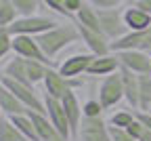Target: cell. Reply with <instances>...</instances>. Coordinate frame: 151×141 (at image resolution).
<instances>
[{
	"label": "cell",
	"instance_id": "22",
	"mask_svg": "<svg viewBox=\"0 0 151 141\" xmlns=\"http://www.w3.org/2000/svg\"><path fill=\"white\" fill-rule=\"evenodd\" d=\"M11 122L17 126V131L25 137V141H40L36 135V126L32 122L29 114H19V116H11Z\"/></svg>",
	"mask_w": 151,
	"mask_h": 141
},
{
	"label": "cell",
	"instance_id": "17",
	"mask_svg": "<svg viewBox=\"0 0 151 141\" xmlns=\"http://www.w3.org/2000/svg\"><path fill=\"white\" fill-rule=\"evenodd\" d=\"M120 74H122V84H124V101L128 103L130 110L139 112V76L126 68H120Z\"/></svg>",
	"mask_w": 151,
	"mask_h": 141
},
{
	"label": "cell",
	"instance_id": "27",
	"mask_svg": "<svg viewBox=\"0 0 151 141\" xmlns=\"http://www.w3.org/2000/svg\"><path fill=\"white\" fill-rule=\"evenodd\" d=\"M19 19V13L11 0H2L0 2V28H9Z\"/></svg>",
	"mask_w": 151,
	"mask_h": 141
},
{
	"label": "cell",
	"instance_id": "10",
	"mask_svg": "<svg viewBox=\"0 0 151 141\" xmlns=\"http://www.w3.org/2000/svg\"><path fill=\"white\" fill-rule=\"evenodd\" d=\"M13 55L21 57V59H36V61H44L50 65L48 57L40 49L38 40L34 36H13Z\"/></svg>",
	"mask_w": 151,
	"mask_h": 141
},
{
	"label": "cell",
	"instance_id": "9",
	"mask_svg": "<svg viewBox=\"0 0 151 141\" xmlns=\"http://www.w3.org/2000/svg\"><path fill=\"white\" fill-rule=\"evenodd\" d=\"M113 53H122V51H145L151 55V28L143 32H128L120 40L111 42Z\"/></svg>",
	"mask_w": 151,
	"mask_h": 141
},
{
	"label": "cell",
	"instance_id": "11",
	"mask_svg": "<svg viewBox=\"0 0 151 141\" xmlns=\"http://www.w3.org/2000/svg\"><path fill=\"white\" fill-rule=\"evenodd\" d=\"M44 108H46V116L50 118L52 126L57 129V133L71 139V126L67 122V116H65V110H63V103L61 99H52V97H46L44 95Z\"/></svg>",
	"mask_w": 151,
	"mask_h": 141
},
{
	"label": "cell",
	"instance_id": "41",
	"mask_svg": "<svg viewBox=\"0 0 151 141\" xmlns=\"http://www.w3.org/2000/svg\"><path fill=\"white\" fill-rule=\"evenodd\" d=\"M0 2H2V0H0Z\"/></svg>",
	"mask_w": 151,
	"mask_h": 141
},
{
	"label": "cell",
	"instance_id": "8",
	"mask_svg": "<svg viewBox=\"0 0 151 141\" xmlns=\"http://www.w3.org/2000/svg\"><path fill=\"white\" fill-rule=\"evenodd\" d=\"M92 59H94L92 53H76V55L63 59V61L57 65V70L67 80H76V78H82V76L88 74V68L92 63Z\"/></svg>",
	"mask_w": 151,
	"mask_h": 141
},
{
	"label": "cell",
	"instance_id": "18",
	"mask_svg": "<svg viewBox=\"0 0 151 141\" xmlns=\"http://www.w3.org/2000/svg\"><path fill=\"white\" fill-rule=\"evenodd\" d=\"M0 110H2V116H6V118L19 116V114H29V110L19 101L2 82H0Z\"/></svg>",
	"mask_w": 151,
	"mask_h": 141
},
{
	"label": "cell",
	"instance_id": "28",
	"mask_svg": "<svg viewBox=\"0 0 151 141\" xmlns=\"http://www.w3.org/2000/svg\"><path fill=\"white\" fill-rule=\"evenodd\" d=\"M103 112H105V108L101 105V101L97 97H90L82 103V116L84 118H103Z\"/></svg>",
	"mask_w": 151,
	"mask_h": 141
},
{
	"label": "cell",
	"instance_id": "29",
	"mask_svg": "<svg viewBox=\"0 0 151 141\" xmlns=\"http://www.w3.org/2000/svg\"><path fill=\"white\" fill-rule=\"evenodd\" d=\"M11 2L15 4L19 17H29V15H38V7H40L42 2L40 0H11Z\"/></svg>",
	"mask_w": 151,
	"mask_h": 141
},
{
	"label": "cell",
	"instance_id": "13",
	"mask_svg": "<svg viewBox=\"0 0 151 141\" xmlns=\"http://www.w3.org/2000/svg\"><path fill=\"white\" fill-rule=\"evenodd\" d=\"M120 68H122V63H120L118 53H107V55H101V57L92 59L86 76H90V78H105V76H111V74L120 72Z\"/></svg>",
	"mask_w": 151,
	"mask_h": 141
},
{
	"label": "cell",
	"instance_id": "30",
	"mask_svg": "<svg viewBox=\"0 0 151 141\" xmlns=\"http://www.w3.org/2000/svg\"><path fill=\"white\" fill-rule=\"evenodd\" d=\"M13 53V34L9 32V28H0V61Z\"/></svg>",
	"mask_w": 151,
	"mask_h": 141
},
{
	"label": "cell",
	"instance_id": "31",
	"mask_svg": "<svg viewBox=\"0 0 151 141\" xmlns=\"http://www.w3.org/2000/svg\"><path fill=\"white\" fill-rule=\"evenodd\" d=\"M40 2H42L44 7H48L52 13H57V15H61V17H65V19H69V21H71L69 13L65 11V0H40Z\"/></svg>",
	"mask_w": 151,
	"mask_h": 141
},
{
	"label": "cell",
	"instance_id": "5",
	"mask_svg": "<svg viewBox=\"0 0 151 141\" xmlns=\"http://www.w3.org/2000/svg\"><path fill=\"white\" fill-rule=\"evenodd\" d=\"M44 95L46 97H52V99H63L69 91H78L82 86V80L76 78V80H67L65 76L59 74L57 68H48L46 76H44Z\"/></svg>",
	"mask_w": 151,
	"mask_h": 141
},
{
	"label": "cell",
	"instance_id": "6",
	"mask_svg": "<svg viewBox=\"0 0 151 141\" xmlns=\"http://www.w3.org/2000/svg\"><path fill=\"white\" fill-rule=\"evenodd\" d=\"M99 23H101V32L109 42H116L122 36L128 34V28L124 23V9H105L99 11Z\"/></svg>",
	"mask_w": 151,
	"mask_h": 141
},
{
	"label": "cell",
	"instance_id": "38",
	"mask_svg": "<svg viewBox=\"0 0 151 141\" xmlns=\"http://www.w3.org/2000/svg\"><path fill=\"white\" fill-rule=\"evenodd\" d=\"M137 2H141V0H130V4H137Z\"/></svg>",
	"mask_w": 151,
	"mask_h": 141
},
{
	"label": "cell",
	"instance_id": "14",
	"mask_svg": "<svg viewBox=\"0 0 151 141\" xmlns=\"http://www.w3.org/2000/svg\"><path fill=\"white\" fill-rule=\"evenodd\" d=\"M78 32H80V40L86 44L88 53H92L94 57L113 53L111 51V42H109L101 32H94V30H88V28H82V25H78Z\"/></svg>",
	"mask_w": 151,
	"mask_h": 141
},
{
	"label": "cell",
	"instance_id": "7",
	"mask_svg": "<svg viewBox=\"0 0 151 141\" xmlns=\"http://www.w3.org/2000/svg\"><path fill=\"white\" fill-rule=\"evenodd\" d=\"M76 141H111L109 124L103 118H82L80 129L73 137Z\"/></svg>",
	"mask_w": 151,
	"mask_h": 141
},
{
	"label": "cell",
	"instance_id": "12",
	"mask_svg": "<svg viewBox=\"0 0 151 141\" xmlns=\"http://www.w3.org/2000/svg\"><path fill=\"white\" fill-rule=\"evenodd\" d=\"M118 57H120L122 68L130 70L132 74H137V76L151 74V55L149 53H145V51H122V53H118Z\"/></svg>",
	"mask_w": 151,
	"mask_h": 141
},
{
	"label": "cell",
	"instance_id": "16",
	"mask_svg": "<svg viewBox=\"0 0 151 141\" xmlns=\"http://www.w3.org/2000/svg\"><path fill=\"white\" fill-rule=\"evenodd\" d=\"M124 23L128 28V32H143L151 28V15L143 9H139L137 4H128L124 9Z\"/></svg>",
	"mask_w": 151,
	"mask_h": 141
},
{
	"label": "cell",
	"instance_id": "15",
	"mask_svg": "<svg viewBox=\"0 0 151 141\" xmlns=\"http://www.w3.org/2000/svg\"><path fill=\"white\" fill-rule=\"evenodd\" d=\"M61 103H63V110H65V116H67V122L71 126V135L76 137V133H78L80 129V122H82V103H80V99H78V93L76 91H69L63 99H61Z\"/></svg>",
	"mask_w": 151,
	"mask_h": 141
},
{
	"label": "cell",
	"instance_id": "37",
	"mask_svg": "<svg viewBox=\"0 0 151 141\" xmlns=\"http://www.w3.org/2000/svg\"><path fill=\"white\" fill-rule=\"evenodd\" d=\"M48 141H71V139H67V137H63V135H55V137L48 139Z\"/></svg>",
	"mask_w": 151,
	"mask_h": 141
},
{
	"label": "cell",
	"instance_id": "21",
	"mask_svg": "<svg viewBox=\"0 0 151 141\" xmlns=\"http://www.w3.org/2000/svg\"><path fill=\"white\" fill-rule=\"evenodd\" d=\"M73 23L76 25H82V28H88V30H94V32H101V23H99V11L90 7V4H84L80 9V13L73 17ZM103 34V32H101Z\"/></svg>",
	"mask_w": 151,
	"mask_h": 141
},
{
	"label": "cell",
	"instance_id": "26",
	"mask_svg": "<svg viewBox=\"0 0 151 141\" xmlns=\"http://www.w3.org/2000/svg\"><path fill=\"white\" fill-rule=\"evenodd\" d=\"M0 141H25V137L17 131V126L6 116H2V120H0Z\"/></svg>",
	"mask_w": 151,
	"mask_h": 141
},
{
	"label": "cell",
	"instance_id": "33",
	"mask_svg": "<svg viewBox=\"0 0 151 141\" xmlns=\"http://www.w3.org/2000/svg\"><path fill=\"white\" fill-rule=\"evenodd\" d=\"M109 133H111V141H137L126 129H116V126H109Z\"/></svg>",
	"mask_w": 151,
	"mask_h": 141
},
{
	"label": "cell",
	"instance_id": "34",
	"mask_svg": "<svg viewBox=\"0 0 151 141\" xmlns=\"http://www.w3.org/2000/svg\"><path fill=\"white\" fill-rule=\"evenodd\" d=\"M86 4V0H65V11L69 13V17H71V21H73V17L80 13V9Z\"/></svg>",
	"mask_w": 151,
	"mask_h": 141
},
{
	"label": "cell",
	"instance_id": "35",
	"mask_svg": "<svg viewBox=\"0 0 151 141\" xmlns=\"http://www.w3.org/2000/svg\"><path fill=\"white\" fill-rule=\"evenodd\" d=\"M137 118L151 131V114H149V112H137Z\"/></svg>",
	"mask_w": 151,
	"mask_h": 141
},
{
	"label": "cell",
	"instance_id": "32",
	"mask_svg": "<svg viewBox=\"0 0 151 141\" xmlns=\"http://www.w3.org/2000/svg\"><path fill=\"white\" fill-rule=\"evenodd\" d=\"M124 0H86V4L94 7L97 11H105V9H120Z\"/></svg>",
	"mask_w": 151,
	"mask_h": 141
},
{
	"label": "cell",
	"instance_id": "24",
	"mask_svg": "<svg viewBox=\"0 0 151 141\" xmlns=\"http://www.w3.org/2000/svg\"><path fill=\"white\" fill-rule=\"evenodd\" d=\"M134 120H137V112L126 108V110H116V112H113L109 116V120H107V124L116 126V129H128Z\"/></svg>",
	"mask_w": 151,
	"mask_h": 141
},
{
	"label": "cell",
	"instance_id": "1",
	"mask_svg": "<svg viewBox=\"0 0 151 141\" xmlns=\"http://www.w3.org/2000/svg\"><path fill=\"white\" fill-rule=\"evenodd\" d=\"M36 40L40 44V49L44 51V55L48 57V61H52L61 51L80 42V32L73 21H67V23H59L57 28H52L50 32H46L42 36H38Z\"/></svg>",
	"mask_w": 151,
	"mask_h": 141
},
{
	"label": "cell",
	"instance_id": "4",
	"mask_svg": "<svg viewBox=\"0 0 151 141\" xmlns=\"http://www.w3.org/2000/svg\"><path fill=\"white\" fill-rule=\"evenodd\" d=\"M0 82H2L19 101H21L29 112H46L44 108V97L38 95L36 86H29V84H23V82H17L13 78H6V76H0Z\"/></svg>",
	"mask_w": 151,
	"mask_h": 141
},
{
	"label": "cell",
	"instance_id": "20",
	"mask_svg": "<svg viewBox=\"0 0 151 141\" xmlns=\"http://www.w3.org/2000/svg\"><path fill=\"white\" fill-rule=\"evenodd\" d=\"M2 76H6V78H13V80H17V82H23V84H29V86H34L29 80H27V70H25V59H21V57H17V55H13L9 61H6V65H4V70H2Z\"/></svg>",
	"mask_w": 151,
	"mask_h": 141
},
{
	"label": "cell",
	"instance_id": "19",
	"mask_svg": "<svg viewBox=\"0 0 151 141\" xmlns=\"http://www.w3.org/2000/svg\"><path fill=\"white\" fill-rule=\"evenodd\" d=\"M29 118H32V122L36 126V135L40 141H48L52 139L55 135H59L57 133V129L52 126L50 122V118L46 116V112H29Z\"/></svg>",
	"mask_w": 151,
	"mask_h": 141
},
{
	"label": "cell",
	"instance_id": "3",
	"mask_svg": "<svg viewBox=\"0 0 151 141\" xmlns=\"http://www.w3.org/2000/svg\"><path fill=\"white\" fill-rule=\"evenodd\" d=\"M97 99L101 101V105L105 110L118 108L124 101V84H122V74L120 72L101 78L99 89H97Z\"/></svg>",
	"mask_w": 151,
	"mask_h": 141
},
{
	"label": "cell",
	"instance_id": "25",
	"mask_svg": "<svg viewBox=\"0 0 151 141\" xmlns=\"http://www.w3.org/2000/svg\"><path fill=\"white\" fill-rule=\"evenodd\" d=\"M151 108V74L139 76V112Z\"/></svg>",
	"mask_w": 151,
	"mask_h": 141
},
{
	"label": "cell",
	"instance_id": "39",
	"mask_svg": "<svg viewBox=\"0 0 151 141\" xmlns=\"http://www.w3.org/2000/svg\"><path fill=\"white\" fill-rule=\"evenodd\" d=\"M0 120H2V110H0Z\"/></svg>",
	"mask_w": 151,
	"mask_h": 141
},
{
	"label": "cell",
	"instance_id": "23",
	"mask_svg": "<svg viewBox=\"0 0 151 141\" xmlns=\"http://www.w3.org/2000/svg\"><path fill=\"white\" fill-rule=\"evenodd\" d=\"M48 63L44 61H36V59H25V70H27V80L36 86V84H42L44 82V76L48 72Z\"/></svg>",
	"mask_w": 151,
	"mask_h": 141
},
{
	"label": "cell",
	"instance_id": "36",
	"mask_svg": "<svg viewBox=\"0 0 151 141\" xmlns=\"http://www.w3.org/2000/svg\"><path fill=\"white\" fill-rule=\"evenodd\" d=\"M137 7L143 9V11H147V13L151 15V0H141V2H137Z\"/></svg>",
	"mask_w": 151,
	"mask_h": 141
},
{
	"label": "cell",
	"instance_id": "40",
	"mask_svg": "<svg viewBox=\"0 0 151 141\" xmlns=\"http://www.w3.org/2000/svg\"><path fill=\"white\" fill-rule=\"evenodd\" d=\"M147 112H149V114H151V108H149V110H147Z\"/></svg>",
	"mask_w": 151,
	"mask_h": 141
},
{
	"label": "cell",
	"instance_id": "2",
	"mask_svg": "<svg viewBox=\"0 0 151 141\" xmlns=\"http://www.w3.org/2000/svg\"><path fill=\"white\" fill-rule=\"evenodd\" d=\"M59 25V21L48 15H29V17H19L13 25H9V32L13 36H42L50 32L52 28Z\"/></svg>",
	"mask_w": 151,
	"mask_h": 141
}]
</instances>
